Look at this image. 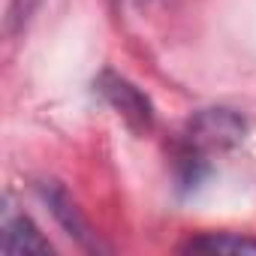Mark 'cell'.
<instances>
[{
	"label": "cell",
	"instance_id": "6da1fadb",
	"mask_svg": "<svg viewBox=\"0 0 256 256\" xmlns=\"http://www.w3.org/2000/svg\"><path fill=\"white\" fill-rule=\"evenodd\" d=\"M247 139V118L226 106L199 108L175 145V178L178 187L196 190L211 172V154L238 148Z\"/></svg>",
	"mask_w": 256,
	"mask_h": 256
},
{
	"label": "cell",
	"instance_id": "7a4b0ae2",
	"mask_svg": "<svg viewBox=\"0 0 256 256\" xmlns=\"http://www.w3.org/2000/svg\"><path fill=\"white\" fill-rule=\"evenodd\" d=\"M94 88L136 133H148L154 126V102H151V96L139 84H133L126 76H120L114 70H102L96 76Z\"/></svg>",
	"mask_w": 256,
	"mask_h": 256
},
{
	"label": "cell",
	"instance_id": "3957f363",
	"mask_svg": "<svg viewBox=\"0 0 256 256\" xmlns=\"http://www.w3.org/2000/svg\"><path fill=\"white\" fill-rule=\"evenodd\" d=\"M40 196H42V202L48 205V211H52V217L58 220V226H60L78 247H84V250H102L96 232L90 229V223L84 220L82 208L76 205V199L70 196V190H66L64 184H58V181H42V184H40Z\"/></svg>",
	"mask_w": 256,
	"mask_h": 256
},
{
	"label": "cell",
	"instance_id": "277c9868",
	"mask_svg": "<svg viewBox=\"0 0 256 256\" xmlns=\"http://www.w3.org/2000/svg\"><path fill=\"white\" fill-rule=\"evenodd\" d=\"M0 229H4V250L6 253H52V241L40 232V226L18 211L12 202H6L4 208V220H0Z\"/></svg>",
	"mask_w": 256,
	"mask_h": 256
},
{
	"label": "cell",
	"instance_id": "5b68a950",
	"mask_svg": "<svg viewBox=\"0 0 256 256\" xmlns=\"http://www.w3.org/2000/svg\"><path fill=\"white\" fill-rule=\"evenodd\" d=\"M181 253H250L256 256V238L241 232H202L181 244Z\"/></svg>",
	"mask_w": 256,
	"mask_h": 256
},
{
	"label": "cell",
	"instance_id": "8992f818",
	"mask_svg": "<svg viewBox=\"0 0 256 256\" xmlns=\"http://www.w3.org/2000/svg\"><path fill=\"white\" fill-rule=\"evenodd\" d=\"M36 4H40V0H12V4H10V16H6V28L16 30V24H22L36 10Z\"/></svg>",
	"mask_w": 256,
	"mask_h": 256
}]
</instances>
